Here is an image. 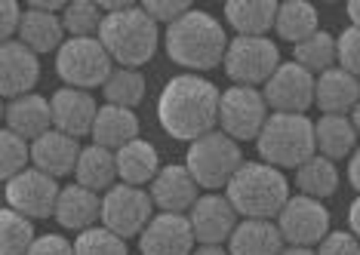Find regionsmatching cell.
Returning <instances> with one entry per match:
<instances>
[{
	"label": "cell",
	"mask_w": 360,
	"mask_h": 255,
	"mask_svg": "<svg viewBox=\"0 0 360 255\" xmlns=\"http://www.w3.org/2000/svg\"><path fill=\"white\" fill-rule=\"evenodd\" d=\"M22 19H25V13H22V6L15 4V0H4V4H0V40H4V44L19 40Z\"/></svg>",
	"instance_id": "60d3db41"
},
{
	"label": "cell",
	"mask_w": 360,
	"mask_h": 255,
	"mask_svg": "<svg viewBox=\"0 0 360 255\" xmlns=\"http://www.w3.org/2000/svg\"><path fill=\"white\" fill-rule=\"evenodd\" d=\"M56 221L65 231L84 234L89 228L102 225V194L89 191L84 185H68L59 194V207H56Z\"/></svg>",
	"instance_id": "ffe728a7"
},
{
	"label": "cell",
	"mask_w": 360,
	"mask_h": 255,
	"mask_svg": "<svg viewBox=\"0 0 360 255\" xmlns=\"http://www.w3.org/2000/svg\"><path fill=\"white\" fill-rule=\"evenodd\" d=\"M191 255H231L225 246H198Z\"/></svg>",
	"instance_id": "bcb514c9"
},
{
	"label": "cell",
	"mask_w": 360,
	"mask_h": 255,
	"mask_svg": "<svg viewBox=\"0 0 360 255\" xmlns=\"http://www.w3.org/2000/svg\"><path fill=\"white\" fill-rule=\"evenodd\" d=\"M40 80V59L37 53L22 44V40H10L0 44V93L6 102L22 96H31V89Z\"/></svg>",
	"instance_id": "2e32d148"
},
{
	"label": "cell",
	"mask_w": 360,
	"mask_h": 255,
	"mask_svg": "<svg viewBox=\"0 0 360 255\" xmlns=\"http://www.w3.org/2000/svg\"><path fill=\"white\" fill-rule=\"evenodd\" d=\"M360 102V80L354 74L342 71L339 65L330 71H323L317 77V89H314V105L323 114H345L351 117V111Z\"/></svg>",
	"instance_id": "7402d4cb"
},
{
	"label": "cell",
	"mask_w": 360,
	"mask_h": 255,
	"mask_svg": "<svg viewBox=\"0 0 360 255\" xmlns=\"http://www.w3.org/2000/svg\"><path fill=\"white\" fill-rule=\"evenodd\" d=\"M80 151L84 148H80L77 138L65 136L59 129H50L37 142H31V163H34V169L46 172V176L65 178V176H75Z\"/></svg>",
	"instance_id": "d6986e66"
},
{
	"label": "cell",
	"mask_w": 360,
	"mask_h": 255,
	"mask_svg": "<svg viewBox=\"0 0 360 255\" xmlns=\"http://www.w3.org/2000/svg\"><path fill=\"white\" fill-rule=\"evenodd\" d=\"M292 62L311 71L314 77H321L323 71H330L339 65V46L330 31H317L308 40H302L299 46H292Z\"/></svg>",
	"instance_id": "1f68e13d"
},
{
	"label": "cell",
	"mask_w": 360,
	"mask_h": 255,
	"mask_svg": "<svg viewBox=\"0 0 360 255\" xmlns=\"http://www.w3.org/2000/svg\"><path fill=\"white\" fill-rule=\"evenodd\" d=\"M348 182H351V188H354L357 197H360V148L351 154V160H348Z\"/></svg>",
	"instance_id": "7bdbcfd3"
},
{
	"label": "cell",
	"mask_w": 360,
	"mask_h": 255,
	"mask_svg": "<svg viewBox=\"0 0 360 255\" xmlns=\"http://www.w3.org/2000/svg\"><path fill=\"white\" fill-rule=\"evenodd\" d=\"M154 200L145 188H133L117 182L108 194H102V228H108L117 237H142V231L154 218Z\"/></svg>",
	"instance_id": "30bf717a"
},
{
	"label": "cell",
	"mask_w": 360,
	"mask_h": 255,
	"mask_svg": "<svg viewBox=\"0 0 360 255\" xmlns=\"http://www.w3.org/2000/svg\"><path fill=\"white\" fill-rule=\"evenodd\" d=\"M198 246H225L240 225V216L225 194H203L188 212Z\"/></svg>",
	"instance_id": "5bb4252c"
},
{
	"label": "cell",
	"mask_w": 360,
	"mask_h": 255,
	"mask_svg": "<svg viewBox=\"0 0 360 255\" xmlns=\"http://www.w3.org/2000/svg\"><path fill=\"white\" fill-rule=\"evenodd\" d=\"M256 151L268 166L296 172L317 154L314 120H308V114H271L256 138Z\"/></svg>",
	"instance_id": "5b68a950"
},
{
	"label": "cell",
	"mask_w": 360,
	"mask_h": 255,
	"mask_svg": "<svg viewBox=\"0 0 360 255\" xmlns=\"http://www.w3.org/2000/svg\"><path fill=\"white\" fill-rule=\"evenodd\" d=\"M4 120L6 129H13L15 136H22L25 142H37L40 136H46L53 129V105L50 98L37 93L13 98V102H6Z\"/></svg>",
	"instance_id": "44dd1931"
},
{
	"label": "cell",
	"mask_w": 360,
	"mask_h": 255,
	"mask_svg": "<svg viewBox=\"0 0 360 255\" xmlns=\"http://www.w3.org/2000/svg\"><path fill=\"white\" fill-rule=\"evenodd\" d=\"M50 105H53V129H59V133L71 136V138L93 136L96 117H99V105H96V98L89 96L86 89L62 86L53 93Z\"/></svg>",
	"instance_id": "ac0fdd59"
},
{
	"label": "cell",
	"mask_w": 360,
	"mask_h": 255,
	"mask_svg": "<svg viewBox=\"0 0 360 255\" xmlns=\"http://www.w3.org/2000/svg\"><path fill=\"white\" fill-rule=\"evenodd\" d=\"M56 74L65 80V86L89 93L108 84L114 74V59L99 37H68L56 53Z\"/></svg>",
	"instance_id": "52a82bcc"
},
{
	"label": "cell",
	"mask_w": 360,
	"mask_h": 255,
	"mask_svg": "<svg viewBox=\"0 0 360 255\" xmlns=\"http://www.w3.org/2000/svg\"><path fill=\"white\" fill-rule=\"evenodd\" d=\"M335 46H339V68L360 80V28H354V25L345 28L335 37Z\"/></svg>",
	"instance_id": "74e56055"
},
{
	"label": "cell",
	"mask_w": 360,
	"mask_h": 255,
	"mask_svg": "<svg viewBox=\"0 0 360 255\" xmlns=\"http://www.w3.org/2000/svg\"><path fill=\"white\" fill-rule=\"evenodd\" d=\"M102 93H105V105H117V108L133 111L136 105L145 102L148 84H145V77L139 68H114L108 84L102 86Z\"/></svg>",
	"instance_id": "d6a6232c"
},
{
	"label": "cell",
	"mask_w": 360,
	"mask_h": 255,
	"mask_svg": "<svg viewBox=\"0 0 360 255\" xmlns=\"http://www.w3.org/2000/svg\"><path fill=\"white\" fill-rule=\"evenodd\" d=\"M59 178L46 176L40 169H25L22 176H15L13 182H6V207L22 212L31 221L40 218H56V207H59Z\"/></svg>",
	"instance_id": "7c38bea8"
},
{
	"label": "cell",
	"mask_w": 360,
	"mask_h": 255,
	"mask_svg": "<svg viewBox=\"0 0 360 255\" xmlns=\"http://www.w3.org/2000/svg\"><path fill=\"white\" fill-rule=\"evenodd\" d=\"M274 0H231L225 4V22L237 31V37H268L277 22Z\"/></svg>",
	"instance_id": "484cf974"
},
{
	"label": "cell",
	"mask_w": 360,
	"mask_h": 255,
	"mask_svg": "<svg viewBox=\"0 0 360 255\" xmlns=\"http://www.w3.org/2000/svg\"><path fill=\"white\" fill-rule=\"evenodd\" d=\"M219 102L222 93L212 80L200 74H179L160 89L158 120L169 138L191 145L219 126Z\"/></svg>",
	"instance_id": "6da1fadb"
},
{
	"label": "cell",
	"mask_w": 360,
	"mask_h": 255,
	"mask_svg": "<svg viewBox=\"0 0 360 255\" xmlns=\"http://www.w3.org/2000/svg\"><path fill=\"white\" fill-rule=\"evenodd\" d=\"M274 221L281 228L286 246H308V249H314L330 234V209L323 207V200H314V197H305V194H292Z\"/></svg>",
	"instance_id": "8fae6325"
},
{
	"label": "cell",
	"mask_w": 360,
	"mask_h": 255,
	"mask_svg": "<svg viewBox=\"0 0 360 255\" xmlns=\"http://www.w3.org/2000/svg\"><path fill=\"white\" fill-rule=\"evenodd\" d=\"M105 13L93 0H71L62 13V25L68 37H99Z\"/></svg>",
	"instance_id": "e575fe53"
},
{
	"label": "cell",
	"mask_w": 360,
	"mask_h": 255,
	"mask_svg": "<svg viewBox=\"0 0 360 255\" xmlns=\"http://www.w3.org/2000/svg\"><path fill=\"white\" fill-rule=\"evenodd\" d=\"M314 89H317L314 74L296 62H283L274 71V77L262 86V96H265L271 114H305L314 105Z\"/></svg>",
	"instance_id": "4fadbf2b"
},
{
	"label": "cell",
	"mask_w": 360,
	"mask_h": 255,
	"mask_svg": "<svg viewBox=\"0 0 360 255\" xmlns=\"http://www.w3.org/2000/svg\"><path fill=\"white\" fill-rule=\"evenodd\" d=\"M19 40L37 55L59 53L62 44H65L62 15H53V13H44V10H25V19H22V28H19Z\"/></svg>",
	"instance_id": "f1b7e54d"
},
{
	"label": "cell",
	"mask_w": 360,
	"mask_h": 255,
	"mask_svg": "<svg viewBox=\"0 0 360 255\" xmlns=\"http://www.w3.org/2000/svg\"><path fill=\"white\" fill-rule=\"evenodd\" d=\"M75 182L96 194H108L117 185V157H114V151H108L102 145L84 148L77 169H75Z\"/></svg>",
	"instance_id": "83f0119b"
},
{
	"label": "cell",
	"mask_w": 360,
	"mask_h": 255,
	"mask_svg": "<svg viewBox=\"0 0 360 255\" xmlns=\"http://www.w3.org/2000/svg\"><path fill=\"white\" fill-rule=\"evenodd\" d=\"M31 163V142H25L22 136H15L13 129L0 133V176L4 182H13L15 176L28 169Z\"/></svg>",
	"instance_id": "d590c367"
},
{
	"label": "cell",
	"mask_w": 360,
	"mask_h": 255,
	"mask_svg": "<svg viewBox=\"0 0 360 255\" xmlns=\"http://www.w3.org/2000/svg\"><path fill=\"white\" fill-rule=\"evenodd\" d=\"M345 13H348V19L354 28H360V0H351V4L345 6Z\"/></svg>",
	"instance_id": "f6af8a7d"
},
{
	"label": "cell",
	"mask_w": 360,
	"mask_h": 255,
	"mask_svg": "<svg viewBox=\"0 0 360 255\" xmlns=\"http://www.w3.org/2000/svg\"><path fill=\"white\" fill-rule=\"evenodd\" d=\"M34 240V221L10 207L0 212V255H28Z\"/></svg>",
	"instance_id": "836d02e7"
},
{
	"label": "cell",
	"mask_w": 360,
	"mask_h": 255,
	"mask_svg": "<svg viewBox=\"0 0 360 255\" xmlns=\"http://www.w3.org/2000/svg\"><path fill=\"white\" fill-rule=\"evenodd\" d=\"M357 129L351 117L345 114H323L314 123V142H317V154L333 163L339 160H351V154L357 151Z\"/></svg>",
	"instance_id": "cb8c5ba5"
},
{
	"label": "cell",
	"mask_w": 360,
	"mask_h": 255,
	"mask_svg": "<svg viewBox=\"0 0 360 255\" xmlns=\"http://www.w3.org/2000/svg\"><path fill=\"white\" fill-rule=\"evenodd\" d=\"M286 249V240L277 228V221L262 218H240L237 231L228 240L231 255H281Z\"/></svg>",
	"instance_id": "603a6c76"
},
{
	"label": "cell",
	"mask_w": 360,
	"mask_h": 255,
	"mask_svg": "<svg viewBox=\"0 0 360 255\" xmlns=\"http://www.w3.org/2000/svg\"><path fill=\"white\" fill-rule=\"evenodd\" d=\"M277 37L286 40V44L299 46L302 40H308L311 34L321 31V15H317V6L305 4V0H290V4L277 6V22H274Z\"/></svg>",
	"instance_id": "f546056e"
},
{
	"label": "cell",
	"mask_w": 360,
	"mask_h": 255,
	"mask_svg": "<svg viewBox=\"0 0 360 255\" xmlns=\"http://www.w3.org/2000/svg\"><path fill=\"white\" fill-rule=\"evenodd\" d=\"M348 228H351V234L360 240V197L351 203V209H348Z\"/></svg>",
	"instance_id": "ee69618b"
},
{
	"label": "cell",
	"mask_w": 360,
	"mask_h": 255,
	"mask_svg": "<svg viewBox=\"0 0 360 255\" xmlns=\"http://www.w3.org/2000/svg\"><path fill=\"white\" fill-rule=\"evenodd\" d=\"M75 252L77 255H129L124 237H117L114 231H108V228H102V225L77 234Z\"/></svg>",
	"instance_id": "8d00e7d4"
},
{
	"label": "cell",
	"mask_w": 360,
	"mask_h": 255,
	"mask_svg": "<svg viewBox=\"0 0 360 255\" xmlns=\"http://www.w3.org/2000/svg\"><path fill=\"white\" fill-rule=\"evenodd\" d=\"M194 231L188 216H176V212H158L151 225L139 237V252L142 255H191L194 246Z\"/></svg>",
	"instance_id": "9a60e30c"
},
{
	"label": "cell",
	"mask_w": 360,
	"mask_h": 255,
	"mask_svg": "<svg viewBox=\"0 0 360 255\" xmlns=\"http://www.w3.org/2000/svg\"><path fill=\"white\" fill-rule=\"evenodd\" d=\"M317 255H360V240L351 231H330L317 246Z\"/></svg>",
	"instance_id": "ab89813d"
},
{
	"label": "cell",
	"mask_w": 360,
	"mask_h": 255,
	"mask_svg": "<svg viewBox=\"0 0 360 255\" xmlns=\"http://www.w3.org/2000/svg\"><path fill=\"white\" fill-rule=\"evenodd\" d=\"M243 151L231 136H225L222 129H212L203 138L188 145L185 154V166L194 176V182L200 188H207L210 194H225V188L231 185V178L237 176V169L243 166Z\"/></svg>",
	"instance_id": "8992f818"
},
{
	"label": "cell",
	"mask_w": 360,
	"mask_h": 255,
	"mask_svg": "<svg viewBox=\"0 0 360 255\" xmlns=\"http://www.w3.org/2000/svg\"><path fill=\"white\" fill-rule=\"evenodd\" d=\"M296 188H299V194H305V197L326 200V197H333L335 188H339V169H335L333 160L314 154L308 163H302L296 169Z\"/></svg>",
	"instance_id": "4dcf8cb0"
},
{
	"label": "cell",
	"mask_w": 360,
	"mask_h": 255,
	"mask_svg": "<svg viewBox=\"0 0 360 255\" xmlns=\"http://www.w3.org/2000/svg\"><path fill=\"white\" fill-rule=\"evenodd\" d=\"M154 207L160 212H176V216H188L194 203L200 200V185L188 172L185 163H169L158 172V178L148 188Z\"/></svg>",
	"instance_id": "e0dca14e"
},
{
	"label": "cell",
	"mask_w": 360,
	"mask_h": 255,
	"mask_svg": "<svg viewBox=\"0 0 360 255\" xmlns=\"http://www.w3.org/2000/svg\"><path fill=\"white\" fill-rule=\"evenodd\" d=\"M281 255H317V249H308V246H286Z\"/></svg>",
	"instance_id": "7dc6e473"
},
{
	"label": "cell",
	"mask_w": 360,
	"mask_h": 255,
	"mask_svg": "<svg viewBox=\"0 0 360 255\" xmlns=\"http://www.w3.org/2000/svg\"><path fill=\"white\" fill-rule=\"evenodd\" d=\"M268 102L262 89L252 86H228L219 102V129L231 136L237 145L240 142H256L259 133L268 123Z\"/></svg>",
	"instance_id": "9c48e42d"
},
{
	"label": "cell",
	"mask_w": 360,
	"mask_h": 255,
	"mask_svg": "<svg viewBox=\"0 0 360 255\" xmlns=\"http://www.w3.org/2000/svg\"><path fill=\"white\" fill-rule=\"evenodd\" d=\"M136 138H139L136 111L117 108V105H102L93 126V145H102L108 151H120V148H127Z\"/></svg>",
	"instance_id": "4316f807"
},
{
	"label": "cell",
	"mask_w": 360,
	"mask_h": 255,
	"mask_svg": "<svg viewBox=\"0 0 360 255\" xmlns=\"http://www.w3.org/2000/svg\"><path fill=\"white\" fill-rule=\"evenodd\" d=\"M28 255H77V252H75V243L65 240L62 234H44L34 240Z\"/></svg>",
	"instance_id": "b9f144b4"
},
{
	"label": "cell",
	"mask_w": 360,
	"mask_h": 255,
	"mask_svg": "<svg viewBox=\"0 0 360 255\" xmlns=\"http://www.w3.org/2000/svg\"><path fill=\"white\" fill-rule=\"evenodd\" d=\"M225 197L231 200L240 218H262L274 221L281 216V209L290 200V178L283 176V169L268 166L262 160H247L231 185L225 188Z\"/></svg>",
	"instance_id": "3957f363"
},
{
	"label": "cell",
	"mask_w": 360,
	"mask_h": 255,
	"mask_svg": "<svg viewBox=\"0 0 360 255\" xmlns=\"http://www.w3.org/2000/svg\"><path fill=\"white\" fill-rule=\"evenodd\" d=\"M114 157H117V178L133 188H145V185L151 188L158 172L163 169L158 148L151 142H145V138H136V142H129L127 148L114 151Z\"/></svg>",
	"instance_id": "d4e9b609"
},
{
	"label": "cell",
	"mask_w": 360,
	"mask_h": 255,
	"mask_svg": "<svg viewBox=\"0 0 360 255\" xmlns=\"http://www.w3.org/2000/svg\"><path fill=\"white\" fill-rule=\"evenodd\" d=\"M142 10L148 13L158 25H167V28H169V25H176L182 15L191 13L194 6H188L185 0H145Z\"/></svg>",
	"instance_id": "f35d334b"
},
{
	"label": "cell",
	"mask_w": 360,
	"mask_h": 255,
	"mask_svg": "<svg viewBox=\"0 0 360 255\" xmlns=\"http://www.w3.org/2000/svg\"><path fill=\"white\" fill-rule=\"evenodd\" d=\"M281 49L268 37H234L225 53V74L231 86H265L281 68Z\"/></svg>",
	"instance_id": "ba28073f"
},
{
	"label": "cell",
	"mask_w": 360,
	"mask_h": 255,
	"mask_svg": "<svg viewBox=\"0 0 360 255\" xmlns=\"http://www.w3.org/2000/svg\"><path fill=\"white\" fill-rule=\"evenodd\" d=\"M99 40L117 68H142L158 53L160 25L142 10V4H136L124 13L105 15Z\"/></svg>",
	"instance_id": "277c9868"
},
{
	"label": "cell",
	"mask_w": 360,
	"mask_h": 255,
	"mask_svg": "<svg viewBox=\"0 0 360 255\" xmlns=\"http://www.w3.org/2000/svg\"><path fill=\"white\" fill-rule=\"evenodd\" d=\"M351 123H354V129H357V136H360V102H357V108L351 111Z\"/></svg>",
	"instance_id": "c3c4849f"
},
{
	"label": "cell",
	"mask_w": 360,
	"mask_h": 255,
	"mask_svg": "<svg viewBox=\"0 0 360 255\" xmlns=\"http://www.w3.org/2000/svg\"><path fill=\"white\" fill-rule=\"evenodd\" d=\"M228 44L231 40H228L219 19L203 10H191L188 15H182L176 25H169L167 37H163L167 55L179 68H188L191 74L225 65Z\"/></svg>",
	"instance_id": "7a4b0ae2"
}]
</instances>
